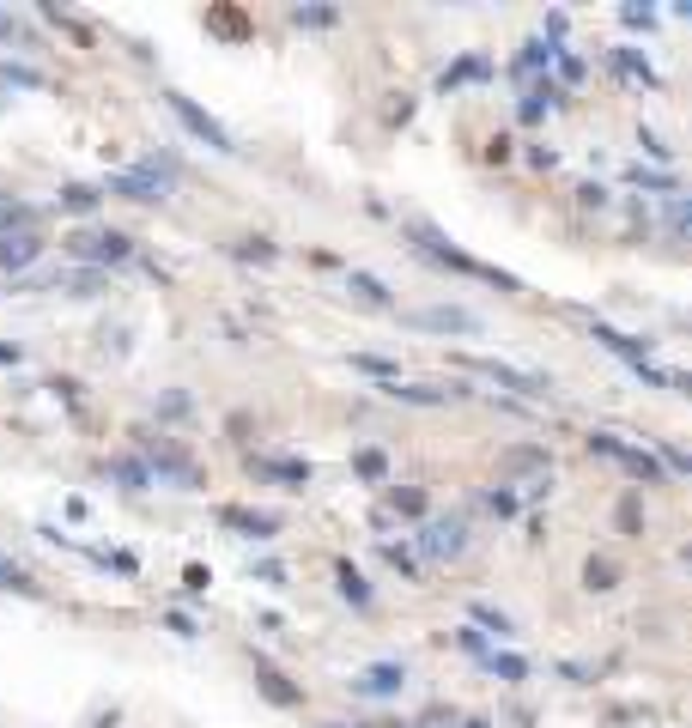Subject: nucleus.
Instances as JSON below:
<instances>
[{
  "label": "nucleus",
  "mask_w": 692,
  "mask_h": 728,
  "mask_svg": "<svg viewBox=\"0 0 692 728\" xmlns=\"http://www.w3.org/2000/svg\"><path fill=\"white\" fill-rule=\"evenodd\" d=\"M468 728H492V723H468Z\"/></svg>",
  "instance_id": "nucleus-23"
},
{
  "label": "nucleus",
  "mask_w": 692,
  "mask_h": 728,
  "mask_svg": "<svg viewBox=\"0 0 692 728\" xmlns=\"http://www.w3.org/2000/svg\"><path fill=\"white\" fill-rule=\"evenodd\" d=\"M346 292H359L365 303H389V285L377 280V273H352V280H346Z\"/></svg>",
  "instance_id": "nucleus-12"
},
{
  "label": "nucleus",
  "mask_w": 692,
  "mask_h": 728,
  "mask_svg": "<svg viewBox=\"0 0 692 728\" xmlns=\"http://www.w3.org/2000/svg\"><path fill=\"white\" fill-rule=\"evenodd\" d=\"M0 589H19V595H31V577H24L13 559H0Z\"/></svg>",
  "instance_id": "nucleus-17"
},
{
  "label": "nucleus",
  "mask_w": 692,
  "mask_h": 728,
  "mask_svg": "<svg viewBox=\"0 0 692 728\" xmlns=\"http://www.w3.org/2000/svg\"><path fill=\"white\" fill-rule=\"evenodd\" d=\"M67 249L85 255V262H128V237H122V231H80V237H67Z\"/></svg>",
  "instance_id": "nucleus-2"
},
{
  "label": "nucleus",
  "mask_w": 692,
  "mask_h": 728,
  "mask_svg": "<svg viewBox=\"0 0 692 728\" xmlns=\"http://www.w3.org/2000/svg\"><path fill=\"white\" fill-rule=\"evenodd\" d=\"M389 395H395V401H413V407H444L449 401L444 388H419V383H389Z\"/></svg>",
  "instance_id": "nucleus-11"
},
{
  "label": "nucleus",
  "mask_w": 692,
  "mask_h": 728,
  "mask_svg": "<svg viewBox=\"0 0 692 728\" xmlns=\"http://www.w3.org/2000/svg\"><path fill=\"white\" fill-rule=\"evenodd\" d=\"M474 370H480V377H492L498 388H516V395H534V401L547 395V383H541L534 370H510V364H498V359H474Z\"/></svg>",
  "instance_id": "nucleus-5"
},
{
  "label": "nucleus",
  "mask_w": 692,
  "mask_h": 728,
  "mask_svg": "<svg viewBox=\"0 0 692 728\" xmlns=\"http://www.w3.org/2000/svg\"><path fill=\"white\" fill-rule=\"evenodd\" d=\"M474 619H480V626H492L498 637H510V619H505V613H492V607H474Z\"/></svg>",
  "instance_id": "nucleus-21"
},
{
  "label": "nucleus",
  "mask_w": 692,
  "mask_h": 728,
  "mask_svg": "<svg viewBox=\"0 0 692 728\" xmlns=\"http://www.w3.org/2000/svg\"><path fill=\"white\" fill-rule=\"evenodd\" d=\"M110 195H128V201H164L170 195V182L159 177V170H122V177H110Z\"/></svg>",
  "instance_id": "nucleus-4"
},
{
  "label": "nucleus",
  "mask_w": 692,
  "mask_h": 728,
  "mask_svg": "<svg viewBox=\"0 0 692 728\" xmlns=\"http://www.w3.org/2000/svg\"><path fill=\"white\" fill-rule=\"evenodd\" d=\"M292 19H298V24H334V13H328V6H298Z\"/></svg>",
  "instance_id": "nucleus-22"
},
{
  "label": "nucleus",
  "mask_w": 692,
  "mask_h": 728,
  "mask_svg": "<svg viewBox=\"0 0 692 728\" xmlns=\"http://www.w3.org/2000/svg\"><path fill=\"white\" fill-rule=\"evenodd\" d=\"M408 322L413 328H437V334H474L480 316H474V310H456V303H431V310H413Z\"/></svg>",
  "instance_id": "nucleus-3"
},
{
  "label": "nucleus",
  "mask_w": 692,
  "mask_h": 728,
  "mask_svg": "<svg viewBox=\"0 0 692 728\" xmlns=\"http://www.w3.org/2000/svg\"><path fill=\"white\" fill-rule=\"evenodd\" d=\"M613 61H620V73H626V80H638V85H662V80H656V67L638 55V49H613Z\"/></svg>",
  "instance_id": "nucleus-10"
},
{
  "label": "nucleus",
  "mask_w": 692,
  "mask_h": 728,
  "mask_svg": "<svg viewBox=\"0 0 692 728\" xmlns=\"http://www.w3.org/2000/svg\"><path fill=\"white\" fill-rule=\"evenodd\" d=\"M341 589H346V595H352L359 607H370V589H365V577H359L352 565H341Z\"/></svg>",
  "instance_id": "nucleus-16"
},
{
  "label": "nucleus",
  "mask_w": 692,
  "mask_h": 728,
  "mask_svg": "<svg viewBox=\"0 0 692 728\" xmlns=\"http://www.w3.org/2000/svg\"><path fill=\"white\" fill-rule=\"evenodd\" d=\"M492 674H498V680H523V674H529V667L516 662V656H492Z\"/></svg>",
  "instance_id": "nucleus-19"
},
{
  "label": "nucleus",
  "mask_w": 692,
  "mask_h": 728,
  "mask_svg": "<svg viewBox=\"0 0 692 728\" xmlns=\"http://www.w3.org/2000/svg\"><path fill=\"white\" fill-rule=\"evenodd\" d=\"M352 467H359L365 480H383V474H389V462L377 455V449H365V455H352Z\"/></svg>",
  "instance_id": "nucleus-18"
},
{
  "label": "nucleus",
  "mask_w": 692,
  "mask_h": 728,
  "mask_svg": "<svg viewBox=\"0 0 692 728\" xmlns=\"http://www.w3.org/2000/svg\"><path fill=\"white\" fill-rule=\"evenodd\" d=\"M62 206H67V213H91V206H98V188L73 182V188H62Z\"/></svg>",
  "instance_id": "nucleus-14"
},
{
  "label": "nucleus",
  "mask_w": 692,
  "mask_h": 728,
  "mask_svg": "<svg viewBox=\"0 0 692 728\" xmlns=\"http://www.w3.org/2000/svg\"><path fill=\"white\" fill-rule=\"evenodd\" d=\"M262 480H280V485H310V462H249Z\"/></svg>",
  "instance_id": "nucleus-9"
},
{
  "label": "nucleus",
  "mask_w": 692,
  "mask_h": 728,
  "mask_svg": "<svg viewBox=\"0 0 692 728\" xmlns=\"http://www.w3.org/2000/svg\"><path fill=\"white\" fill-rule=\"evenodd\" d=\"M110 474H116V480H122L128 492H146V485H152V474H146L140 462H116V467H110Z\"/></svg>",
  "instance_id": "nucleus-15"
},
{
  "label": "nucleus",
  "mask_w": 692,
  "mask_h": 728,
  "mask_svg": "<svg viewBox=\"0 0 692 728\" xmlns=\"http://www.w3.org/2000/svg\"><path fill=\"white\" fill-rule=\"evenodd\" d=\"M328 728H341V723H328Z\"/></svg>",
  "instance_id": "nucleus-24"
},
{
  "label": "nucleus",
  "mask_w": 692,
  "mask_h": 728,
  "mask_svg": "<svg viewBox=\"0 0 692 728\" xmlns=\"http://www.w3.org/2000/svg\"><path fill=\"white\" fill-rule=\"evenodd\" d=\"M164 103H170V110L183 116V128L195 134V140H207L213 152H237V140H231V134H225V128H219L213 116H207V110H201L195 98H183V91H164Z\"/></svg>",
  "instance_id": "nucleus-1"
},
{
  "label": "nucleus",
  "mask_w": 692,
  "mask_h": 728,
  "mask_svg": "<svg viewBox=\"0 0 692 728\" xmlns=\"http://www.w3.org/2000/svg\"><path fill=\"white\" fill-rule=\"evenodd\" d=\"M352 686L365 692V698H395V692L408 686V667H401V662H377V667H365Z\"/></svg>",
  "instance_id": "nucleus-6"
},
{
  "label": "nucleus",
  "mask_w": 692,
  "mask_h": 728,
  "mask_svg": "<svg viewBox=\"0 0 692 728\" xmlns=\"http://www.w3.org/2000/svg\"><path fill=\"white\" fill-rule=\"evenodd\" d=\"M37 255H43V243L31 237V231H0V267L19 273V267H31Z\"/></svg>",
  "instance_id": "nucleus-8"
},
{
  "label": "nucleus",
  "mask_w": 692,
  "mask_h": 728,
  "mask_svg": "<svg viewBox=\"0 0 692 728\" xmlns=\"http://www.w3.org/2000/svg\"><path fill=\"white\" fill-rule=\"evenodd\" d=\"M225 522H231V528H244V534H255V541H267V534L280 528V522H274V516H244V510H231Z\"/></svg>",
  "instance_id": "nucleus-13"
},
{
  "label": "nucleus",
  "mask_w": 692,
  "mask_h": 728,
  "mask_svg": "<svg viewBox=\"0 0 692 728\" xmlns=\"http://www.w3.org/2000/svg\"><path fill=\"white\" fill-rule=\"evenodd\" d=\"M419 546H426L431 559H456V552L468 546V528L462 522H426L419 528Z\"/></svg>",
  "instance_id": "nucleus-7"
},
{
  "label": "nucleus",
  "mask_w": 692,
  "mask_h": 728,
  "mask_svg": "<svg viewBox=\"0 0 692 728\" xmlns=\"http://www.w3.org/2000/svg\"><path fill=\"white\" fill-rule=\"evenodd\" d=\"M0 73H6V85H43V73H37V67H13V61H6Z\"/></svg>",
  "instance_id": "nucleus-20"
}]
</instances>
